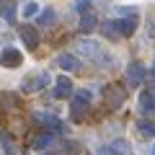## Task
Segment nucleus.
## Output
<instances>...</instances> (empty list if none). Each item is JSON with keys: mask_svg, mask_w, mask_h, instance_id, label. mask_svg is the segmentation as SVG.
Instances as JSON below:
<instances>
[{"mask_svg": "<svg viewBox=\"0 0 155 155\" xmlns=\"http://www.w3.org/2000/svg\"><path fill=\"white\" fill-rule=\"evenodd\" d=\"M88 104H91V93L88 91H75L72 93V106H70V116L75 122L83 119V114L88 111Z\"/></svg>", "mask_w": 155, "mask_h": 155, "instance_id": "f257e3e1", "label": "nucleus"}, {"mask_svg": "<svg viewBox=\"0 0 155 155\" xmlns=\"http://www.w3.org/2000/svg\"><path fill=\"white\" fill-rule=\"evenodd\" d=\"M124 78H127V88H140L145 83V78H147V70H145L142 62H129Z\"/></svg>", "mask_w": 155, "mask_h": 155, "instance_id": "f03ea898", "label": "nucleus"}, {"mask_svg": "<svg viewBox=\"0 0 155 155\" xmlns=\"http://www.w3.org/2000/svg\"><path fill=\"white\" fill-rule=\"evenodd\" d=\"M47 83H52V78H49V72L47 70H41V72H34V75H28V78H23V91L26 93H36V91H41Z\"/></svg>", "mask_w": 155, "mask_h": 155, "instance_id": "7ed1b4c3", "label": "nucleus"}, {"mask_svg": "<svg viewBox=\"0 0 155 155\" xmlns=\"http://www.w3.org/2000/svg\"><path fill=\"white\" fill-rule=\"evenodd\" d=\"M104 98H106V106H109V109H119V106L124 104V98H127V91H124L122 85L111 83V85L104 88Z\"/></svg>", "mask_w": 155, "mask_h": 155, "instance_id": "20e7f679", "label": "nucleus"}, {"mask_svg": "<svg viewBox=\"0 0 155 155\" xmlns=\"http://www.w3.org/2000/svg\"><path fill=\"white\" fill-rule=\"evenodd\" d=\"M0 65L8 67V70H13V67L23 65V54L16 49V47H5V49L0 52Z\"/></svg>", "mask_w": 155, "mask_h": 155, "instance_id": "39448f33", "label": "nucleus"}, {"mask_svg": "<svg viewBox=\"0 0 155 155\" xmlns=\"http://www.w3.org/2000/svg\"><path fill=\"white\" fill-rule=\"evenodd\" d=\"M18 36H21V41L28 47V49H36L39 47V31L34 26H28V23H23V26L18 28Z\"/></svg>", "mask_w": 155, "mask_h": 155, "instance_id": "423d86ee", "label": "nucleus"}, {"mask_svg": "<svg viewBox=\"0 0 155 155\" xmlns=\"http://www.w3.org/2000/svg\"><path fill=\"white\" fill-rule=\"evenodd\" d=\"M34 122H36V124H41V127H49L54 134H57V132H62V122L57 119V116H52V114L36 111V114H34Z\"/></svg>", "mask_w": 155, "mask_h": 155, "instance_id": "0eeeda50", "label": "nucleus"}, {"mask_svg": "<svg viewBox=\"0 0 155 155\" xmlns=\"http://www.w3.org/2000/svg\"><path fill=\"white\" fill-rule=\"evenodd\" d=\"M52 93H54V98H67V96H72V93H75L72 80H70V78H65V75H60L54 80V91H52Z\"/></svg>", "mask_w": 155, "mask_h": 155, "instance_id": "6e6552de", "label": "nucleus"}, {"mask_svg": "<svg viewBox=\"0 0 155 155\" xmlns=\"http://www.w3.org/2000/svg\"><path fill=\"white\" fill-rule=\"evenodd\" d=\"M78 52L85 57H98L101 54V44L93 41V39H83V41H78Z\"/></svg>", "mask_w": 155, "mask_h": 155, "instance_id": "1a4fd4ad", "label": "nucleus"}, {"mask_svg": "<svg viewBox=\"0 0 155 155\" xmlns=\"http://www.w3.org/2000/svg\"><path fill=\"white\" fill-rule=\"evenodd\" d=\"M98 26V16H96L93 11H85L83 16H80V23H78V28H80V31H93V28Z\"/></svg>", "mask_w": 155, "mask_h": 155, "instance_id": "9d476101", "label": "nucleus"}, {"mask_svg": "<svg viewBox=\"0 0 155 155\" xmlns=\"http://www.w3.org/2000/svg\"><path fill=\"white\" fill-rule=\"evenodd\" d=\"M57 65H60L62 70H67V72L80 70V60H78L75 54H60V57H57Z\"/></svg>", "mask_w": 155, "mask_h": 155, "instance_id": "9b49d317", "label": "nucleus"}, {"mask_svg": "<svg viewBox=\"0 0 155 155\" xmlns=\"http://www.w3.org/2000/svg\"><path fill=\"white\" fill-rule=\"evenodd\" d=\"M140 111H155V93L153 91H142L140 93Z\"/></svg>", "mask_w": 155, "mask_h": 155, "instance_id": "f8f14e48", "label": "nucleus"}, {"mask_svg": "<svg viewBox=\"0 0 155 155\" xmlns=\"http://www.w3.org/2000/svg\"><path fill=\"white\" fill-rule=\"evenodd\" d=\"M57 21V13H54V8H44V11L36 16V23L39 26H52V23Z\"/></svg>", "mask_w": 155, "mask_h": 155, "instance_id": "ddd939ff", "label": "nucleus"}, {"mask_svg": "<svg viewBox=\"0 0 155 155\" xmlns=\"http://www.w3.org/2000/svg\"><path fill=\"white\" fill-rule=\"evenodd\" d=\"M52 142H54V132H44V134H39V137L34 140V147L36 150H47Z\"/></svg>", "mask_w": 155, "mask_h": 155, "instance_id": "4468645a", "label": "nucleus"}, {"mask_svg": "<svg viewBox=\"0 0 155 155\" xmlns=\"http://www.w3.org/2000/svg\"><path fill=\"white\" fill-rule=\"evenodd\" d=\"M137 132L142 134V137H155V122L140 119V122H137Z\"/></svg>", "mask_w": 155, "mask_h": 155, "instance_id": "2eb2a0df", "label": "nucleus"}, {"mask_svg": "<svg viewBox=\"0 0 155 155\" xmlns=\"http://www.w3.org/2000/svg\"><path fill=\"white\" fill-rule=\"evenodd\" d=\"M0 145H3V150H5L8 155H16V147H13V142H11V137H8L5 132H0Z\"/></svg>", "mask_w": 155, "mask_h": 155, "instance_id": "dca6fc26", "label": "nucleus"}, {"mask_svg": "<svg viewBox=\"0 0 155 155\" xmlns=\"http://www.w3.org/2000/svg\"><path fill=\"white\" fill-rule=\"evenodd\" d=\"M127 147L129 145L124 142V140H114V142H111V150H114L116 155H127Z\"/></svg>", "mask_w": 155, "mask_h": 155, "instance_id": "f3484780", "label": "nucleus"}, {"mask_svg": "<svg viewBox=\"0 0 155 155\" xmlns=\"http://www.w3.org/2000/svg\"><path fill=\"white\" fill-rule=\"evenodd\" d=\"M39 5L36 3H26V5H23V18H28V16H39Z\"/></svg>", "mask_w": 155, "mask_h": 155, "instance_id": "a211bd4d", "label": "nucleus"}, {"mask_svg": "<svg viewBox=\"0 0 155 155\" xmlns=\"http://www.w3.org/2000/svg\"><path fill=\"white\" fill-rule=\"evenodd\" d=\"M13 16H16V5L8 3V5H5V18H8V21H13Z\"/></svg>", "mask_w": 155, "mask_h": 155, "instance_id": "6ab92c4d", "label": "nucleus"}, {"mask_svg": "<svg viewBox=\"0 0 155 155\" xmlns=\"http://www.w3.org/2000/svg\"><path fill=\"white\" fill-rule=\"evenodd\" d=\"M88 3H91V0H78V3H75V8H78V11H88Z\"/></svg>", "mask_w": 155, "mask_h": 155, "instance_id": "aec40b11", "label": "nucleus"}, {"mask_svg": "<svg viewBox=\"0 0 155 155\" xmlns=\"http://www.w3.org/2000/svg\"><path fill=\"white\" fill-rule=\"evenodd\" d=\"M98 155H116V153H114V150H111V145H109V147H106V145H104V147H98Z\"/></svg>", "mask_w": 155, "mask_h": 155, "instance_id": "412c9836", "label": "nucleus"}, {"mask_svg": "<svg viewBox=\"0 0 155 155\" xmlns=\"http://www.w3.org/2000/svg\"><path fill=\"white\" fill-rule=\"evenodd\" d=\"M150 78H153V80H155V65L150 67Z\"/></svg>", "mask_w": 155, "mask_h": 155, "instance_id": "4be33fe9", "label": "nucleus"}, {"mask_svg": "<svg viewBox=\"0 0 155 155\" xmlns=\"http://www.w3.org/2000/svg\"><path fill=\"white\" fill-rule=\"evenodd\" d=\"M3 5H8V3H3V0H0V11H3Z\"/></svg>", "mask_w": 155, "mask_h": 155, "instance_id": "5701e85b", "label": "nucleus"}, {"mask_svg": "<svg viewBox=\"0 0 155 155\" xmlns=\"http://www.w3.org/2000/svg\"><path fill=\"white\" fill-rule=\"evenodd\" d=\"M150 155H155V145H153V150H150Z\"/></svg>", "mask_w": 155, "mask_h": 155, "instance_id": "b1692460", "label": "nucleus"}]
</instances>
